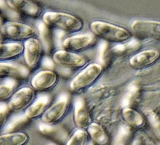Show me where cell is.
<instances>
[{"mask_svg": "<svg viewBox=\"0 0 160 145\" xmlns=\"http://www.w3.org/2000/svg\"><path fill=\"white\" fill-rule=\"evenodd\" d=\"M108 47V42L102 41L98 46V54H97V62L102 67L105 65L106 62V52Z\"/></svg>", "mask_w": 160, "mask_h": 145, "instance_id": "29", "label": "cell"}, {"mask_svg": "<svg viewBox=\"0 0 160 145\" xmlns=\"http://www.w3.org/2000/svg\"><path fill=\"white\" fill-rule=\"evenodd\" d=\"M141 44L137 39H131L125 42L115 45L112 51L118 56H126L136 51L140 47Z\"/></svg>", "mask_w": 160, "mask_h": 145, "instance_id": "25", "label": "cell"}, {"mask_svg": "<svg viewBox=\"0 0 160 145\" xmlns=\"http://www.w3.org/2000/svg\"><path fill=\"white\" fill-rule=\"evenodd\" d=\"M55 62L52 58H50L49 56H45L41 60V66L46 69V70H52L54 68Z\"/></svg>", "mask_w": 160, "mask_h": 145, "instance_id": "31", "label": "cell"}, {"mask_svg": "<svg viewBox=\"0 0 160 145\" xmlns=\"http://www.w3.org/2000/svg\"><path fill=\"white\" fill-rule=\"evenodd\" d=\"M148 118L150 122V123L152 124V126L154 128H158L160 126V120L158 118L156 114H155L152 111H150L148 113Z\"/></svg>", "mask_w": 160, "mask_h": 145, "instance_id": "32", "label": "cell"}, {"mask_svg": "<svg viewBox=\"0 0 160 145\" xmlns=\"http://www.w3.org/2000/svg\"><path fill=\"white\" fill-rule=\"evenodd\" d=\"M58 74L51 70H42L37 72L31 79V84L33 89L39 91H48L58 83Z\"/></svg>", "mask_w": 160, "mask_h": 145, "instance_id": "12", "label": "cell"}, {"mask_svg": "<svg viewBox=\"0 0 160 145\" xmlns=\"http://www.w3.org/2000/svg\"><path fill=\"white\" fill-rule=\"evenodd\" d=\"M156 145H160V143H158V144H156Z\"/></svg>", "mask_w": 160, "mask_h": 145, "instance_id": "36", "label": "cell"}, {"mask_svg": "<svg viewBox=\"0 0 160 145\" xmlns=\"http://www.w3.org/2000/svg\"><path fill=\"white\" fill-rule=\"evenodd\" d=\"M48 145H58V144L55 143V142H50Z\"/></svg>", "mask_w": 160, "mask_h": 145, "instance_id": "35", "label": "cell"}, {"mask_svg": "<svg viewBox=\"0 0 160 145\" xmlns=\"http://www.w3.org/2000/svg\"><path fill=\"white\" fill-rule=\"evenodd\" d=\"M18 86L16 79L6 78L0 85V98L2 102L5 101L12 96L14 89Z\"/></svg>", "mask_w": 160, "mask_h": 145, "instance_id": "26", "label": "cell"}, {"mask_svg": "<svg viewBox=\"0 0 160 145\" xmlns=\"http://www.w3.org/2000/svg\"><path fill=\"white\" fill-rule=\"evenodd\" d=\"M37 28L43 49L45 52L48 54L52 52L53 48L52 36L49 27L43 21H39L37 23Z\"/></svg>", "mask_w": 160, "mask_h": 145, "instance_id": "23", "label": "cell"}, {"mask_svg": "<svg viewBox=\"0 0 160 145\" xmlns=\"http://www.w3.org/2000/svg\"><path fill=\"white\" fill-rule=\"evenodd\" d=\"M29 139V136L22 132L1 134L0 145H26Z\"/></svg>", "mask_w": 160, "mask_h": 145, "instance_id": "24", "label": "cell"}, {"mask_svg": "<svg viewBox=\"0 0 160 145\" xmlns=\"http://www.w3.org/2000/svg\"><path fill=\"white\" fill-rule=\"evenodd\" d=\"M86 131L91 141L96 145H107L109 136L104 128L98 122H92L87 128Z\"/></svg>", "mask_w": 160, "mask_h": 145, "instance_id": "21", "label": "cell"}, {"mask_svg": "<svg viewBox=\"0 0 160 145\" xmlns=\"http://www.w3.org/2000/svg\"><path fill=\"white\" fill-rule=\"evenodd\" d=\"M88 145H96V144L93 141H89V142Z\"/></svg>", "mask_w": 160, "mask_h": 145, "instance_id": "34", "label": "cell"}, {"mask_svg": "<svg viewBox=\"0 0 160 145\" xmlns=\"http://www.w3.org/2000/svg\"><path fill=\"white\" fill-rule=\"evenodd\" d=\"M133 139L132 128L126 123H122L118 127L112 145H131Z\"/></svg>", "mask_w": 160, "mask_h": 145, "instance_id": "22", "label": "cell"}, {"mask_svg": "<svg viewBox=\"0 0 160 145\" xmlns=\"http://www.w3.org/2000/svg\"><path fill=\"white\" fill-rule=\"evenodd\" d=\"M89 28L94 36L108 42L121 44L131 38L130 32L125 28L102 21L91 22Z\"/></svg>", "mask_w": 160, "mask_h": 145, "instance_id": "2", "label": "cell"}, {"mask_svg": "<svg viewBox=\"0 0 160 145\" xmlns=\"http://www.w3.org/2000/svg\"><path fill=\"white\" fill-rule=\"evenodd\" d=\"M1 36L15 41H21L34 38L35 29L24 23L9 21L1 26Z\"/></svg>", "mask_w": 160, "mask_h": 145, "instance_id": "5", "label": "cell"}, {"mask_svg": "<svg viewBox=\"0 0 160 145\" xmlns=\"http://www.w3.org/2000/svg\"><path fill=\"white\" fill-rule=\"evenodd\" d=\"M38 130L42 135L58 145H65L72 135L67 127L60 124L49 125L42 123L39 126Z\"/></svg>", "mask_w": 160, "mask_h": 145, "instance_id": "7", "label": "cell"}, {"mask_svg": "<svg viewBox=\"0 0 160 145\" xmlns=\"http://www.w3.org/2000/svg\"><path fill=\"white\" fill-rule=\"evenodd\" d=\"M88 136L86 131L78 129L72 134L65 145H88Z\"/></svg>", "mask_w": 160, "mask_h": 145, "instance_id": "28", "label": "cell"}, {"mask_svg": "<svg viewBox=\"0 0 160 145\" xmlns=\"http://www.w3.org/2000/svg\"><path fill=\"white\" fill-rule=\"evenodd\" d=\"M6 2L11 9L29 18H36L41 13L40 6L32 1L9 0Z\"/></svg>", "mask_w": 160, "mask_h": 145, "instance_id": "16", "label": "cell"}, {"mask_svg": "<svg viewBox=\"0 0 160 145\" xmlns=\"http://www.w3.org/2000/svg\"><path fill=\"white\" fill-rule=\"evenodd\" d=\"M30 121L31 119L26 116L25 113L16 114L8 119L6 124L1 128L2 134L20 132V130L29 124Z\"/></svg>", "mask_w": 160, "mask_h": 145, "instance_id": "20", "label": "cell"}, {"mask_svg": "<svg viewBox=\"0 0 160 145\" xmlns=\"http://www.w3.org/2000/svg\"><path fill=\"white\" fill-rule=\"evenodd\" d=\"M35 99L34 89L29 87H24L14 92L8 102V106L11 111H22L26 110Z\"/></svg>", "mask_w": 160, "mask_h": 145, "instance_id": "8", "label": "cell"}, {"mask_svg": "<svg viewBox=\"0 0 160 145\" xmlns=\"http://www.w3.org/2000/svg\"><path fill=\"white\" fill-rule=\"evenodd\" d=\"M11 109L8 106V104L4 102H1L0 104V126L2 128L8 121V117Z\"/></svg>", "mask_w": 160, "mask_h": 145, "instance_id": "30", "label": "cell"}, {"mask_svg": "<svg viewBox=\"0 0 160 145\" xmlns=\"http://www.w3.org/2000/svg\"><path fill=\"white\" fill-rule=\"evenodd\" d=\"M159 58L160 52L158 51L146 49L133 55L129 59V65L134 69H144L154 64Z\"/></svg>", "mask_w": 160, "mask_h": 145, "instance_id": "15", "label": "cell"}, {"mask_svg": "<svg viewBox=\"0 0 160 145\" xmlns=\"http://www.w3.org/2000/svg\"><path fill=\"white\" fill-rule=\"evenodd\" d=\"M69 105L70 96L69 94L62 93L42 116L41 118L42 122L49 125L58 124L67 114Z\"/></svg>", "mask_w": 160, "mask_h": 145, "instance_id": "4", "label": "cell"}, {"mask_svg": "<svg viewBox=\"0 0 160 145\" xmlns=\"http://www.w3.org/2000/svg\"><path fill=\"white\" fill-rule=\"evenodd\" d=\"M96 42V36L92 32H87L65 38L62 47L66 51L76 53L89 49L94 45Z\"/></svg>", "mask_w": 160, "mask_h": 145, "instance_id": "6", "label": "cell"}, {"mask_svg": "<svg viewBox=\"0 0 160 145\" xmlns=\"http://www.w3.org/2000/svg\"><path fill=\"white\" fill-rule=\"evenodd\" d=\"M0 59L1 62L12 60L24 53V44L17 42L1 43Z\"/></svg>", "mask_w": 160, "mask_h": 145, "instance_id": "18", "label": "cell"}, {"mask_svg": "<svg viewBox=\"0 0 160 145\" xmlns=\"http://www.w3.org/2000/svg\"><path fill=\"white\" fill-rule=\"evenodd\" d=\"M121 116L126 124L132 128L142 129L146 125V120L143 116L132 108H123Z\"/></svg>", "mask_w": 160, "mask_h": 145, "instance_id": "19", "label": "cell"}, {"mask_svg": "<svg viewBox=\"0 0 160 145\" xmlns=\"http://www.w3.org/2000/svg\"><path fill=\"white\" fill-rule=\"evenodd\" d=\"M24 57L26 65L30 68H34L42 58V45L38 39L30 38L24 42Z\"/></svg>", "mask_w": 160, "mask_h": 145, "instance_id": "10", "label": "cell"}, {"mask_svg": "<svg viewBox=\"0 0 160 145\" xmlns=\"http://www.w3.org/2000/svg\"><path fill=\"white\" fill-rule=\"evenodd\" d=\"M53 97L51 94H41L36 98L33 102L25 110L24 113L29 119L41 118L52 104Z\"/></svg>", "mask_w": 160, "mask_h": 145, "instance_id": "14", "label": "cell"}, {"mask_svg": "<svg viewBox=\"0 0 160 145\" xmlns=\"http://www.w3.org/2000/svg\"><path fill=\"white\" fill-rule=\"evenodd\" d=\"M73 117L76 126L81 129H87L92 122L86 101L82 97H77L74 99Z\"/></svg>", "mask_w": 160, "mask_h": 145, "instance_id": "13", "label": "cell"}, {"mask_svg": "<svg viewBox=\"0 0 160 145\" xmlns=\"http://www.w3.org/2000/svg\"><path fill=\"white\" fill-rule=\"evenodd\" d=\"M138 91L139 87L137 83L132 82L131 84H129L126 94L124 95L121 101L120 106L122 109L126 108H131V106L132 104Z\"/></svg>", "mask_w": 160, "mask_h": 145, "instance_id": "27", "label": "cell"}, {"mask_svg": "<svg viewBox=\"0 0 160 145\" xmlns=\"http://www.w3.org/2000/svg\"><path fill=\"white\" fill-rule=\"evenodd\" d=\"M131 145H144V140L141 137H136L133 139Z\"/></svg>", "mask_w": 160, "mask_h": 145, "instance_id": "33", "label": "cell"}, {"mask_svg": "<svg viewBox=\"0 0 160 145\" xmlns=\"http://www.w3.org/2000/svg\"><path fill=\"white\" fill-rule=\"evenodd\" d=\"M131 28L133 32L142 38H160V22L147 20H135Z\"/></svg>", "mask_w": 160, "mask_h": 145, "instance_id": "11", "label": "cell"}, {"mask_svg": "<svg viewBox=\"0 0 160 145\" xmlns=\"http://www.w3.org/2000/svg\"><path fill=\"white\" fill-rule=\"evenodd\" d=\"M55 64L65 68H80L85 66L87 60L83 56L66 50H58L52 54Z\"/></svg>", "mask_w": 160, "mask_h": 145, "instance_id": "9", "label": "cell"}, {"mask_svg": "<svg viewBox=\"0 0 160 145\" xmlns=\"http://www.w3.org/2000/svg\"><path fill=\"white\" fill-rule=\"evenodd\" d=\"M29 74V69L22 65L6 62L0 63V77L1 78H11L17 80L26 79Z\"/></svg>", "mask_w": 160, "mask_h": 145, "instance_id": "17", "label": "cell"}, {"mask_svg": "<svg viewBox=\"0 0 160 145\" xmlns=\"http://www.w3.org/2000/svg\"><path fill=\"white\" fill-rule=\"evenodd\" d=\"M102 71L103 67L96 62L88 65L70 82L71 90L79 92L89 88L100 78Z\"/></svg>", "mask_w": 160, "mask_h": 145, "instance_id": "3", "label": "cell"}, {"mask_svg": "<svg viewBox=\"0 0 160 145\" xmlns=\"http://www.w3.org/2000/svg\"><path fill=\"white\" fill-rule=\"evenodd\" d=\"M42 21L49 27L69 34L79 32L84 26L79 18L62 12H46L42 15Z\"/></svg>", "mask_w": 160, "mask_h": 145, "instance_id": "1", "label": "cell"}]
</instances>
